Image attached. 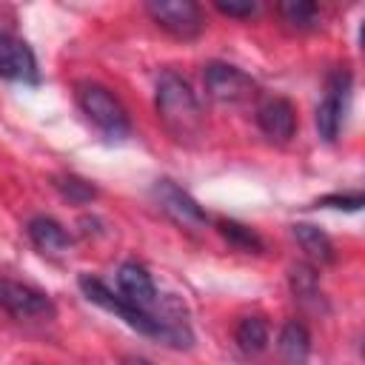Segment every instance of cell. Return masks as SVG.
Wrapping results in <instances>:
<instances>
[{"label":"cell","mask_w":365,"mask_h":365,"mask_svg":"<svg viewBox=\"0 0 365 365\" xmlns=\"http://www.w3.org/2000/svg\"><path fill=\"white\" fill-rule=\"evenodd\" d=\"M80 288H83V294L94 302V305H100V308H106V311H111V314H117L120 319H125L134 331H140V334H145V336H163V331H160V325H157V319L151 317V311H143V308H137L134 302H128L123 294H114L111 288H106L97 277H91V274H80Z\"/></svg>","instance_id":"3957f363"},{"label":"cell","mask_w":365,"mask_h":365,"mask_svg":"<svg viewBox=\"0 0 365 365\" xmlns=\"http://www.w3.org/2000/svg\"><path fill=\"white\" fill-rule=\"evenodd\" d=\"M77 103L83 108V114L111 140H123L128 137L131 131V123H128V114L125 108L120 106V100L106 88V86H97V83H83L77 86Z\"/></svg>","instance_id":"7a4b0ae2"},{"label":"cell","mask_w":365,"mask_h":365,"mask_svg":"<svg viewBox=\"0 0 365 365\" xmlns=\"http://www.w3.org/2000/svg\"><path fill=\"white\" fill-rule=\"evenodd\" d=\"M277 14H279V20H282L288 29H294V31H308V29H314L317 20H319L317 6L308 3V0H282V3L277 6Z\"/></svg>","instance_id":"9a60e30c"},{"label":"cell","mask_w":365,"mask_h":365,"mask_svg":"<svg viewBox=\"0 0 365 365\" xmlns=\"http://www.w3.org/2000/svg\"><path fill=\"white\" fill-rule=\"evenodd\" d=\"M0 305L17 319L54 317V302L43 291H37L26 282H17V279H0Z\"/></svg>","instance_id":"ba28073f"},{"label":"cell","mask_w":365,"mask_h":365,"mask_svg":"<svg viewBox=\"0 0 365 365\" xmlns=\"http://www.w3.org/2000/svg\"><path fill=\"white\" fill-rule=\"evenodd\" d=\"M308 351H311V336L305 331L302 322L297 319H288L279 331V354L288 365H302L308 359Z\"/></svg>","instance_id":"4fadbf2b"},{"label":"cell","mask_w":365,"mask_h":365,"mask_svg":"<svg viewBox=\"0 0 365 365\" xmlns=\"http://www.w3.org/2000/svg\"><path fill=\"white\" fill-rule=\"evenodd\" d=\"M202 83H205L208 97L217 103L237 106V103H248L251 97H257V83L251 80V74L228 63H208L202 71Z\"/></svg>","instance_id":"277c9868"},{"label":"cell","mask_w":365,"mask_h":365,"mask_svg":"<svg viewBox=\"0 0 365 365\" xmlns=\"http://www.w3.org/2000/svg\"><path fill=\"white\" fill-rule=\"evenodd\" d=\"M348 88H351V74L345 68H336L328 77L325 97L317 106V131L325 143H334L345 117V103H348Z\"/></svg>","instance_id":"52a82bcc"},{"label":"cell","mask_w":365,"mask_h":365,"mask_svg":"<svg viewBox=\"0 0 365 365\" xmlns=\"http://www.w3.org/2000/svg\"><path fill=\"white\" fill-rule=\"evenodd\" d=\"M317 205L345 208V211H359V208H362V194H331V197H322Z\"/></svg>","instance_id":"44dd1931"},{"label":"cell","mask_w":365,"mask_h":365,"mask_svg":"<svg viewBox=\"0 0 365 365\" xmlns=\"http://www.w3.org/2000/svg\"><path fill=\"white\" fill-rule=\"evenodd\" d=\"M54 185L60 188L63 197H68V200H74V202H86V200L94 197V185H88V182L80 180V177H57Z\"/></svg>","instance_id":"d6986e66"},{"label":"cell","mask_w":365,"mask_h":365,"mask_svg":"<svg viewBox=\"0 0 365 365\" xmlns=\"http://www.w3.org/2000/svg\"><path fill=\"white\" fill-rule=\"evenodd\" d=\"M157 117L177 143H194L202 134V108L197 94L174 71H163L157 80Z\"/></svg>","instance_id":"6da1fadb"},{"label":"cell","mask_w":365,"mask_h":365,"mask_svg":"<svg viewBox=\"0 0 365 365\" xmlns=\"http://www.w3.org/2000/svg\"><path fill=\"white\" fill-rule=\"evenodd\" d=\"M117 288H120V294L128 299V302H134L137 308H143V311H151V305L157 302V288H154V279H151V274L140 265V262H123L120 268H117Z\"/></svg>","instance_id":"8fae6325"},{"label":"cell","mask_w":365,"mask_h":365,"mask_svg":"<svg viewBox=\"0 0 365 365\" xmlns=\"http://www.w3.org/2000/svg\"><path fill=\"white\" fill-rule=\"evenodd\" d=\"M220 234L240 251L245 254H259L262 251V240L257 237V231H251L248 225L242 222H234V220H220Z\"/></svg>","instance_id":"ac0fdd59"},{"label":"cell","mask_w":365,"mask_h":365,"mask_svg":"<svg viewBox=\"0 0 365 365\" xmlns=\"http://www.w3.org/2000/svg\"><path fill=\"white\" fill-rule=\"evenodd\" d=\"M151 194H154L160 211H163L171 222H177L180 228L202 231V228L208 225V217H205V211L200 208V202H197L188 191H182L174 180H157Z\"/></svg>","instance_id":"8992f818"},{"label":"cell","mask_w":365,"mask_h":365,"mask_svg":"<svg viewBox=\"0 0 365 365\" xmlns=\"http://www.w3.org/2000/svg\"><path fill=\"white\" fill-rule=\"evenodd\" d=\"M148 17L180 40H191L202 31V11L194 0H151L145 3Z\"/></svg>","instance_id":"5b68a950"},{"label":"cell","mask_w":365,"mask_h":365,"mask_svg":"<svg viewBox=\"0 0 365 365\" xmlns=\"http://www.w3.org/2000/svg\"><path fill=\"white\" fill-rule=\"evenodd\" d=\"M0 77L20 80V83H37L40 80L37 60H34L31 48L11 34H0Z\"/></svg>","instance_id":"9c48e42d"},{"label":"cell","mask_w":365,"mask_h":365,"mask_svg":"<svg viewBox=\"0 0 365 365\" xmlns=\"http://www.w3.org/2000/svg\"><path fill=\"white\" fill-rule=\"evenodd\" d=\"M257 123L262 128V134L274 143H288L297 131V111L285 97H274L268 103L259 106L257 111Z\"/></svg>","instance_id":"30bf717a"},{"label":"cell","mask_w":365,"mask_h":365,"mask_svg":"<svg viewBox=\"0 0 365 365\" xmlns=\"http://www.w3.org/2000/svg\"><path fill=\"white\" fill-rule=\"evenodd\" d=\"M123 365H151V362L148 359H140V356H128Z\"/></svg>","instance_id":"7402d4cb"},{"label":"cell","mask_w":365,"mask_h":365,"mask_svg":"<svg viewBox=\"0 0 365 365\" xmlns=\"http://www.w3.org/2000/svg\"><path fill=\"white\" fill-rule=\"evenodd\" d=\"M234 336H237V345H240L245 354L257 356V354H262L265 345H268V325H265L262 317H245V319H240Z\"/></svg>","instance_id":"2e32d148"},{"label":"cell","mask_w":365,"mask_h":365,"mask_svg":"<svg viewBox=\"0 0 365 365\" xmlns=\"http://www.w3.org/2000/svg\"><path fill=\"white\" fill-rule=\"evenodd\" d=\"M26 231H29V240H31L43 254H63V251H68V245H71L68 231H66L57 220H51V217H31L29 225H26Z\"/></svg>","instance_id":"7c38bea8"},{"label":"cell","mask_w":365,"mask_h":365,"mask_svg":"<svg viewBox=\"0 0 365 365\" xmlns=\"http://www.w3.org/2000/svg\"><path fill=\"white\" fill-rule=\"evenodd\" d=\"M291 291L302 305H319L322 294H319V277L311 265L299 262L291 268Z\"/></svg>","instance_id":"e0dca14e"},{"label":"cell","mask_w":365,"mask_h":365,"mask_svg":"<svg viewBox=\"0 0 365 365\" xmlns=\"http://www.w3.org/2000/svg\"><path fill=\"white\" fill-rule=\"evenodd\" d=\"M214 9L228 17H251L257 11L254 0H214Z\"/></svg>","instance_id":"ffe728a7"},{"label":"cell","mask_w":365,"mask_h":365,"mask_svg":"<svg viewBox=\"0 0 365 365\" xmlns=\"http://www.w3.org/2000/svg\"><path fill=\"white\" fill-rule=\"evenodd\" d=\"M294 237H297V242L302 245V251H305L311 259H317V262H331V259H334V245H331L328 234L319 231L317 225L297 222V225H294Z\"/></svg>","instance_id":"5bb4252c"}]
</instances>
